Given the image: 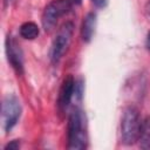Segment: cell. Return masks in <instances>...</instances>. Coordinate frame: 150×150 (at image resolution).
<instances>
[{"label": "cell", "instance_id": "cell-6", "mask_svg": "<svg viewBox=\"0 0 150 150\" xmlns=\"http://www.w3.org/2000/svg\"><path fill=\"white\" fill-rule=\"evenodd\" d=\"M5 49L8 63L18 75H21L23 73V54L19 43L12 35H7L5 41Z\"/></svg>", "mask_w": 150, "mask_h": 150}, {"label": "cell", "instance_id": "cell-1", "mask_svg": "<svg viewBox=\"0 0 150 150\" xmlns=\"http://www.w3.org/2000/svg\"><path fill=\"white\" fill-rule=\"evenodd\" d=\"M68 144L70 150H82L87 148L88 135L86 129V116L80 108L71 110L68 117Z\"/></svg>", "mask_w": 150, "mask_h": 150}, {"label": "cell", "instance_id": "cell-2", "mask_svg": "<svg viewBox=\"0 0 150 150\" xmlns=\"http://www.w3.org/2000/svg\"><path fill=\"white\" fill-rule=\"evenodd\" d=\"M139 111L135 105H128L122 114L121 118V137L124 144H135L138 139L141 128Z\"/></svg>", "mask_w": 150, "mask_h": 150}, {"label": "cell", "instance_id": "cell-11", "mask_svg": "<svg viewBox=\"0 0 150 150\" xmlns=\"http://www.w3.org/2000/svg\"><path fill=\"white\" fill-rule=\"evenodd\" d=\"M19 148H20V141L19 139H13L4 146L5 150H18Z\"/></svg>", "mask_w": 150, "mask_h": 150}, {"label": "cell", "instance_id": "cell-4", "mask_svg": "<svg viewBox=\"0 0 150 150\" xmlns=\"http://www.w3.org/2000/svg\"><path fill=\"white\" fill-rule=\"evenodd\" d=\"M73 33H74V23L71 21H66L59 28V30L52 42L50 54H49L50 61L53 64H56L61 60L63 54L66 53V50L71 41Z\"/></svg>", "mask_w": 150, "mask_h": 150}, {"label": "cell", "instance_id": "cell-3", "mask_svg": "<svg viewBox=\"0 0 150 150\" xmlns=\"http://www.w3.org/2000/svg\"><path fill=\"white\" fill-rule=\"evenodd\" d=\"M71 0H52L49 4H47L41 16L43 29L46 32H50L55 27L57 20L61 16L68 14L71 11Z\"/></svg>", "mask_w": 150, "mask_h": 150}, {"label": "cell", "instance_id": "cell-9", "mask_svg": "<svg viewBox=\"0 0 150 150\" xmlns=\"http://www.w3.org/2000/svg\"><path fill=\"white\" fill-rule=\"evenodd\" d=\"M137 142L141 149L150 150V116L142 120Z\"/></svg>", "mask_w": 150, "mask_h": 150}, {"label": "cell", "instance_id": "cell-12", "mask_svg": "<svg viewBox=\"0 0 150 150\" xmlns=\"http://www.w3.org/2000/svg\"><path fill=\"white\" fill-rule=\"evenodd\" d=\"M91 1H93V4L95 6H97L100 8H104L107 6V4H108V0H91Z\"/></svg>", "mask_w": 150, "mask_h": 150}, {"label": "cell", "instance_id": "cell-10", "mask_svg": "<svg viewBox=\"0 0 150 150\" xmlns=\"http://www.w3.org/2000/svg\"><path fill=\"white\" fill-rule=\"evenodd\" d=\"M20 35L26 40H34L38 38L40 29L39 26L33 21H26L20 26Z\"/></svg>", "mask_w": 150, "mask_h": 150}, {"label": "cell", "instance_id": "cell-16", "mask_svg": "<svg viewBox=\"0 0 150 150\" xmlns=\"http://www.w3.org/2000/svg\"><path fill=\"white\" fill-rule=\"evenodd\" d=\"M5 1H8V0H5Z\"/></svg>", "mask_w": 150, "mask_h": 150}, {"label": "cell", "instance_id": "cell-15", "mask_svg": "<svg viewBox=\"0 0 150 150\" xmlns=\"http://www.w3.org/2000/svg\"><path fill=\"white\" fill-rule=\"evenodd\" d=\"M74 4H76V5H80L81 2H82V0H71Z\"/></svg>", "mask_w": 150, "mask_h": 150}, {"label": "cell", "instance_id": "cell-14", "mask_svg": "<svg viewBox=\"0 0 150 150\" xmlns=\"http://www.w3.org/2000/svg\"><path fill=\"white\" fill-rule=\"evenodd\" d=\"M145 13H146V15L150 18V0L146 2V5H145Z\"/></svg>", "mask_w": 150, "mask_h": 150}, {"label": "cell", "instance_id": "cell-8", "mask_svg": "<svg viewBox=\"0 0 150 150\" xmlns=\"http://www.w3.org/2000/svg\"><path fill=\"white\" fill-rule=\"evenodd\" d=\"M96 27V14L94 12H89L86 14L81 26V38L84 42H89L93 39Z\"/></svg>", "mask_w": 150, "mask_h": 150}, {"label": "cell", "instance_id": "cell-7", "mask_svg": "<svg viewBox=\"0 0 150 150\" xmlns=\"http://www.w3.org/2000/svg\"><path fill=\"white\" fill-rule=\"evenodd\" d=\"M75 83L76 81L71 75H68L62 81L60 93H59V98H57V107L60 111H64L68 108L69 103L71 102L75 95Z\"/></svg>", "mask_w": 150, "mask_h": 150}, {"label": "cell", "instance_id": "cell-5", "mask_svg": "<svg viewBox=\"0 0 150 150\" xmlns=\"http://www.w3.org/2000/svg\"><path fill=\"white\" fill-rule=\"evenodd\" d=\"M21 111L22 108L20 101L15 95L8 94L4 97L1 104V121L2 128L6 134H8L15 127L21 116Z\"/></svg>", "mask_w": 150, "mask_h": 150}, {"label": "cell", "instance_id": "cell-13", "mask_svg": "<svg viewBox=\"0 0 150 150\" xmlns=\"http://www.w3.org/2000/svg\"><path fill=\"white\" fill-rule=\"evenodd\" d=\"M145 47H146V49L150 52V30L148 32V34H146V40H145Z\"/></svg>", "mask_w": 150, "mask_h": 150}]
</instances>
